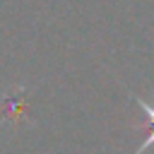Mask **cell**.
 <instances>
[{
	"label": "cell",
	"mask_w": 154,
	"mask_h": 154,
	"mask_svg": "<svg viewBox=\"0 0 154 154\" xmlns=\"http://www.w3.org/2000/svg\"><path fill=\"white\" fill-rule=\"evenodd\" d=\"M135 103L142 108V113H144V116H147V120H149V128H147V132H144V140H142V144L135 149V154H142L147 147H152V144H154V106L144 103L140 96H135Z\"/></svg>",
	"instance_id": "6da1fadb"
}]
</instances>
